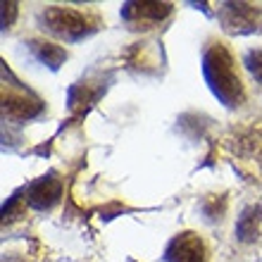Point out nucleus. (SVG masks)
Returning <instances> with one entry per match:
<instances>
[{
    "label": "nucleus",
    "instance_id": "6",
    "mask_svg": "<svg viewBox=\"0 0 262 262\" xmlns=\"http://www.w3.org/2000/svg\"><path fill=\"white\" fill-rule=\"evenodd\" d=\"M62 179L57 172H48L24 186V198L27 205L38 210V212H50L53 207L62 200Z\"/></svg>",
    "mask_w": 262,
    "mask_h": 262
},
{
    "label": "nucleus",
    "instance_id": "2",
    "mask_svg": "<svg viewBox=\"0 0 262 262\" xmlns=\"http://www.w3.org/2000/svg\"><path fill=\"white\" fill-rule=\"evenodd\" d=\"M38 24L46 34L55 36L60 41L79 43L89 38L103 27L100 17L86 10H74L64 5H48L38 12Z\"/></svg>",
    "mask_w": 262,
    "mask_h": 262
},
{
    "label": "nucleus",
    "instance_id": "8",
    "mask_svg": "<svg viewBox=\"0 0 262 262\" xmlns=\"http://www.w3.org/2000/svg\"><path fill=\"white\" fill-rule=\"evenodd\" d=\"M24 46H27V50L31 53L36 62L48 67L50 72H57L67 60V50L53 41H46V38H29Z\"/></svg>",
    "mask_w": 262,
    "mask_h": 262
},
{
    "label": "nucleus",
    "instance_id": "11",
    "mask_svg": "<svg viewBox=\"0 0 262 262\" xmlns=\"http://www.w3.org/2000/svg\"><path fill=\"white\" fill-rule=\"evenodd\" d=\"M21 193H24V188L21 191H14L10 198L5 200V205H3V217L7 220H19L21 212H24V205H27V198H21Z\"/></svg>",
    "mask_w": 262,
    "mask_h": 262
},
{
    "label": "nucleus",
    "instance_id": "12",
    "mask_svg": "<svg viewBox=\"0 0 262 262\" xmlns=\"http://www.w3.org/2000/svg\"><path fill=\"white\" fill-rule=\"evenodd\" d=\"M243 67L248 69V74L262 83V48H253L243 53Z\"/></svg>",
    "mask_w": 262,
    "mask_h": 262
},
{
    "label": "nucleus",
    "instance_id": "13",
    "mask_svg": "<svg viewBox=\"0 0 262 262\" xmlns=\"http://www.w3.org/2000/svg\"><path fill=\"white\" fill-rule=\"evenodd\" d=\"M17 12H19V5H17V3H12V0H10V3H3V29H10L14 24V19H17Z\"/></svg>",
    "mask_w": 262,
    "mask_h": 262
},
{
    "label": "nucleus",
    "instance_id": "1",
    "mask_svg": "<svg viewBox=\"0 0 262 262\" xmlns=\"http://www.w3.org/2000/svg\"><path fill=\"white\" fill-rule=\"evenodd\" d=\"M200 67L210 93L220 100L224 107H238L246 100V89L236 69V60L227 43L210 41L203 48Z\"/></svg>",
    "mask_w": 262,
    "mask_h": 262
},
{
    "label": "nucleus",
    "instance_id": "9",
    "mask_svg": "<svg viewBox=\"0 0 262 262\" xmlns=\"http://www.w3.org/2000/svg\"><path fill=\"white\" fill-rule=\"evenodd\" d=\"M236 238L241 243L262 241V203L248 205L241 214H238V222H236Z\"/></svg>",
    "mask_w": 262,
    "mask_h": 262
},
{
    "label": "nucleus",
    "instance_id": "5",
    "mask_svg": "<svg viewBox=\"0 0 262 262\" xmlns=\"http://www.w3.org/2000/svg\"><path fill=\"white\" fill-rule=\"evenodd\" d=\"M174 12L172 3L160 0H141V3H124L122 5V21L134 31H148L152 27H160L162 21Z\"/></svg>",
    "mask_w": 262,
    "mask_h": 262
},
{
    "label": "nucleus",
    "instance_id": "7",
    "mask_svg": "<svg viewBox=\"0 0 262 262\" xmlns=\"http://www.w3.org/2000/svg\"><path fill=\"white\" fill-rule=\"evenodd\" d=\"M165 262H207L205 241L195 231H181L172 236V241L165 246L162 253Z\"/></svg>",
    "mask_w": 262,
    "mask_h": 262
},
{
    "label": "nucleus",
    "instance_id": "3",
    "mask_svg": "<svg viewBox=\"0 0 262 262\" xmlns=\"http://www.w3.org/2000/svg\"><path fill=\"white\" fill-rule=\"evenodd\" d=\"M222 29L231 36H250L262 31V7L253 3H222L217 7Z\"/></svg>",
    "mask_w": 262,
    "mask_h": 262
},
{
    "label": "nucleus",
    "instance_id": "10",
    "mask_svg": "<svg viewBox=\"0 0 262 262\" xmlns=\"http://www.w3.org/2000/svg\"><path fill=\"white\" fill-rule=\"evenodd\" d=\"M227 205H229V200H227V193H212V195H205V198L200 200V214H203V220L205 222H220L224 214H227Z\"/></svg>",
    "mask_w": 262,
    "mask_h": 262
},
{
    "label": "nucleus",
    "instance_id": "4",
    "mask_svg": "<svg viewBox=\"0 0 262 262\" xmlns=\"http://www.w3.org/2000/svg\"><path fill=\"white\" fill-rule=\"evenodd\" d=\"M46 110V103L36 96L34 91H29L24 83L14 89H3V117L5 122H31L41 117Z\"/></svg>",
    "mask_w": 262,
    "mask_h": 262
}]
</instances>
